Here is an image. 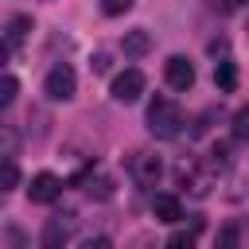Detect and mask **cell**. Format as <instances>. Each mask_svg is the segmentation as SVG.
Listing matches in <instances>:
<instances>
[{
    "mask_svg": "<svg viewBox=\"0 0 249 249\" xmlns=\"http://www.w3.org/2000/svg\"><path fill=\"white\" fill-rule=\"evenodd\" d=\"M121 47H124V54H128V58H144V54L152 51V35H148L144 27L124 31V43H121Z\"/></svg>",
    "mask_w": 249,
    "mask_h": 249,
    "instance_id": "obj_9",
    "label": "cell"
},
{
    "mask_svg": "<svg viewBox=\"0 0 249 249\" xmlns=\"http://www.w3.org/2000/svg\"><path fill=\"white\" fill-rule=\"evenodd\" d=\"M113 101H121V105H132V101H140V93H144V74L136 70V66H128V70H121L117 78H113Z\"/></svg>",
    "mask_w": 249,
    "mask_h": 249,
    "instance_id": "obj_3",
    "label": "cell"
},
{
    "mask_svg": "<svg viewBox=\"0 0 249 249\" xmlns=\"http://www.w3.org/2000/svg\"><path fill=\"white\" fill-rule=\"evenodd\" d=\"M74 226H78V214H74V210H62V214H54V218L43 226V245H47V249H58V245H66V241L74 237Z\"/></svg>",
    "mask_w": 249,
    "mask_h": 249,
    "instance_id": "obj_4",
    "label": "cell"
},
{
    "mask_svg": "<svg viewBox=\"0 0 249 249\" xmlns=\"http://www.w3.org/2000/svg\"><path fill=\"white\" fill-rule=\"evenodd\" d=\"M233 136H237V140H249V105L237 109V117H233Z\"/></svg>",
    "mask_w": 249,
    "mask_h": 249,
    "instance_id": "obj_16",
    "label": "cell"
},
{
    "mask_svg": "<svg viewBox=\"0 0 249 249\" xmlns=\"http://www.w3.org/2000/svg\"><path fill=\"white\" fill-rule=\"evenodd\" d=\"M12 187H19V167H16V160L0 156V191L8 195Z\"/></svg>",
    "mask_w": 249,
    "mask_h": 249,
    "instance_id": "obj_12",
    "label": "cell"
},
{
    "mask_svg": "<svg viewBox=\"0 0 249 249\" xmlns=\"http://www.w3.org/2000/svg\"><path fill=\"white\" fill-rule=\"evenodd\" d=\"M163 78H167L171 89H191V86H195V66H191L183 54H171V58L163 62Z\"/></svg>",
    "mask_w": 249,
    "mask_h": 249,
    "instance_id": "obj_7",
    "label": "cell"
},
{
    "mask_svg": "<svg viewBox=\"0 0 249 249\" xmlns=\"http://www.w3.org/2000/svg\"><path fill=\"white\" fill-rule=\"evenodd\" d=\"M214 86H218L222 93H233V89H237V62H233V58H222V62L214 66Z\"/></svg>",
    "mask_w": 249,
    "mask_h": 249,
    "instance_id": "obj_10",
    "label": "cell"
},
{
    "mask_svg": "<svg viewBox=\"0 0 249 249\" xmlns=\"http://www.w3.org/2000/svg\"><path fill=\"white\" fill-rule=\"evenodd\" d=\"M198 230H202V222H195L191 230H175V233L167 237V245H171V249H183V245H195V241H198Z\"/></svg>",
    "mask_w": 249,
    "mask_h": 249,
    "instance_id": "obj_13",
    "label": "cell"
},
{
    "mask_svg": "<svg viewBox=\"0 0 249 249\" xmlns=\"http://www.w3.org/2000/svg\"><path fill=\"white\" fill-rule=\"evenodd\" d=\"M16 93H19V82L12 74H0V109H8L16 101Z\"/></svg>",
    "mask_w": 249,
    "mask_h": 249,
    "instance_id": "obj_14",
    "label": "cell"
},
{
    "mask_svg": "<svg viewBox=\"0 0 249 249\" xmlns=\"http://www.w3.org/2000/svg\"><path fill=\"white\" fill-rule=\"evenodd\" d=\"M27 31H31V19L27 16H12L8 19V47H19L27 39Z\"/></svg>",
    "mask_w": 249,
    "mask_h": 249,
    "instance_id": "obj_11",
    "label": "cell"
},
{
    "mask_svg": "<svg viewBox=\"0 0 249 249\" xmlns=\"http://www.w3.org/2000/svg\"><path fill=\"white\" fill-rule=\"evenodd\" d=\"M233 4H249V0H233Z\"/></svg>",
    "mask_w": 249,
    "mask_h": 249,
    "instance_id": "obj_22",
    "label": "cell"
},
{
    "mask_svg": "<svg viewBox=\"0 0 249 249\" xmlns=\"http://www.w3.org/2000/svg\"><path fill=\"white\" fill-rule=\"evenodd\" d=\"M43 93H47L51 101H70V97L78 93V78H74V70H70L66 62H54V66L47 70V78H43Z\"/></svg>",
    "mask_w": 249,
    "mask_h": 249,
    "instance_id": "obj_2",
    "label": "cell"
},
{
    "mask_svg": "<svg viewBox=\"0 0 249 249\" xmlns=\"http://www.w3.org/2000/svg\"><path fill=\"white\" fill-rule=\"evenodd\" d=\"M4 62H8V43L0 39V66H4Z\"/></svg>",
    "mask_w": 249,
    "mask_h": 249,
    "instance_id": "obj_21",
    "label": "cell"
},
{
    "mask_svg": "<svg viewBox=\"0 0 249 249\" xmlns=\"http://www.w3.org/2000/svg\"><path fill=\"white\" fill-rule=\"evenodd\" d=\"M0 206H4V191H0Z\"/></svg>",
    "mask_w": 249,
    "mask_h": 249,
    "instance_id": "obj_23",
    "label": "cell"
},
{
    "mask_svg": "<svg viewBox=\"0 0 249 249\" xmlns=\"http://www.w3.org/2000/svg\"><path fill=\"white\" fill-rule=\"evenodd\" d=\"M152 214H156V222H179L183 218V202L175 198V195H156L152 198Z\"/></svg>",
    "mask_w": 249,
    "mask_h": 249,
    "instance_id": "obj_8",
    "label": "cell"
},
{
    "mask_svg": "<svg viewBox=\"0 0 249 249\" xmlns=\"http://www.w3.org/2000/svg\"><path fill=\"white\" fill-rule=\"evenodd\" d=\"M128 171H132V179H136L140 187H156L160 175H163V163H160V156H152V152H132Z\"/></svg>",
    "mask_w": 249,
    "mask_h": 249,
    "instance_id": "obj_5",
    "label": "cell"
},
{
    "mask_svg": "<svg viewBox=\"0 0 249 249\" xmlns=\"http://www.w3.org/2000/svg\"><path fill=\"white\" fill-rule=\"evenodd\" d=\"M132 4H136V0H101V12H105V16H124Z\"/></svg>",
    "mask_w": 249,
    "mask_h": 249,
    "instance_id": "obj_18",
    "label": "cell"
},
{
    "mask_svg": "<svg viewBox=\"0 0 249 249\" xmlns=\"http://www.w3.org/2000/svg\"><path fill=\"white\" fill-rule=\"evenodd\" d=\"M89 198H113V183L109 179H89Z\"/></svg>",
    "mask_w": 249,
    "mask_h": 249,
    "instance_id": "obj_17",
    "label": "cell"
},
{
    "mask_svg": "<svg viewBox=\"0 0 249 249\" xmlns=\"http://www.w3.org/2000/svg\"><path fill=\"white\" fill-rule=\"evenodd\" d=\"M58 195H62V179H58V175H51V171H39V175H31L27 198H31L35 206H51Z\"/></svg>",
    "mask_w": 249,
    "mask_h": 249,
    "instance_id": "obj_6",
    "label": "cell"
},
{
    "mask_svg": "<svg viewBox=\"0 0 249 249\" xmlns=\"http://www.w3.org/2000/svg\"><path fill=\"white\" fill-rule=\"evenodd\" d=\"M16 148H19L16 128H12V124H0V156H16Z\"/></svg>",
    "mask_w": 249,
    "mask_h": 249,
    "instance_id": "obj_15",
    "label": "cell"
},
{
    "mask_svg": "<svg viewBox=\"0 0 249 249\" xmlns=\"http://www.w3.org/2000/svg\"><path fill=\"white\" fill-rule=\"evenodd\" d=\"M89 66H93V74H105V70H109V54H105V51H97Z\"/></svg>",
    "mask_w": 249,
    "mask_h": 249,
    "instance_id": "obj_19",
    "label": "cell"
},
{
    "mask_svg": "<svg viewBox=\"0 0 249 249\" xmlns=\"http://www.w3.org/2000/svg\"><path fill=\"white\" fill-rule=\"evenodd\" d=\"M245 31H249V23H245Z\"/></svg>",
    "mask_w": 249,
    "mask_h": 249,
    "instance_id": "obj_24",
    "label": "cell"
},
{
    "mask_svg": "<svg viewBox=\"0 0 249 249\" xmlns=\"http://www.w3.org/2000/svg\"><path fill=\"white\" fill-rule=\"evenodd\" d=\"M187 124V113L179 109V101L171 97H152L148 101V132L160 136V140H175Z\"/></svg>",
    "mask_w": 249,
    "mask_h": 249,
    "instance_id": "obj_1",
    "label": "cell"
},
{
    "mask_svg": "<svg viewBox=\"0 0 249 249\" xmlns=\"http://www.w3.org/2000/svg\"><path fill=\"white\" fill-rule=\"evenodd\" d=\"M218 245H237V230H222L218 233Z\"/></svg>",
    "mask_w": 249,
    "mask_h": 249,
    "instance_id": "obj_20",
    "label": "cell"
}]
</instances>
